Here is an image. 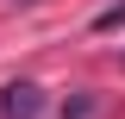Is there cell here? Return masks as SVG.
I'll list each match as a JSON object with an SVG mask.
<instances>
[{
    "label": "cell",
    "instance_id": "1",
    "mask_svg": "<svg viewBox=\"0 0 125 119\" xmlns=\"http://www.w3.org/2000/svg\"><path fill=\"white\" fill-rule=\"evenodd\" d=\"M44 113V88L38 82H6L0 88V119H38Z\"/></svg>",
    "mask_w": 125,
    "mask_h": 119
},
{
    "label": "cell",
    "instance_id": "2",
    "mask_svg": "<svg viewBox=\"0 0 125 119\" xmlns=\"http://www.w3.org/2000/svg\"><path fill=\"white\" fill-rule=\"evenodd\" d=\"M113 25H125V0H119V6H106V13L94 19V31H113Z\"/></svg>",
    "mask_w": 125,
    "mask_h": 119
},
{
    "label": "cell",
    "instance_id": "3",
    "mask_svg": "<svg viewBox=\"0 0 125 119\" xmlns=\"http://www.w3.org/2000/svg\"><path fill=\"white\" fill-rule=\"evenodd\" d=\"M94 113V100H69V107H62V119H88Z\"/></svg>",
    "mask_w": 125,
    "mask_h": 119
},
{
    "label": "cell",
    "instance_id": "4",
    "mask_svg": "<svg viewBox=\"0 0 125 119\" xmlns=\"http://www.w3.org/2000/svg\"><path fill=\"white\" fill-rule=\"evenodd\" d=\"M19 6H31V0H19Z\"/></svg>",
    "mask_w": 125,
    "mask_h": 119
}]
</instances>
